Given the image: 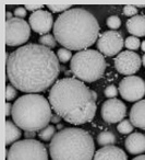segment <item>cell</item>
<instances>
[{
  "instance_id": "1",
  "label": "cell",
  "mask_w": 145,
  "mask_h": 160,
  "mask_svg": "<svg viewBox=\"0 0 145 160\" xmlns=\"http://www.w3.org/2000/svg\"><path fill=\"white\" fill-rule=\"evenodd\" d=\"M7 76L12 86L26 93H37L56 82L59 59L48 47L27 44L7 54Z\"/></svg>"
},
{
  "instance_id": "2",
  "label": "cell",
  "mask_w": 145,
  "mask_h": 160,
  "mask_svg": "<svg viewBox=\"0 0 145 160\" xmlns=\"http://www.w3.org/2000/svg\"><path fill=\"white\" fill-rule=\"evenodd\" d=\"M48 99L56 114L73 125L91 122L96 113L92 90L77 78L67 77L56 81Z\"/></svg>"
},
{
  "instance_id": "3",
  "label": "cell",
  "mask_w": 145,
  "mask_h": 160,
  "mask_svg": "<svg viewBox=\"0 0 145 160\" xmlns=\"http://www.w3.org/2000/svg\"><path fill=\"white\" fill-rule=\"evenodd\" d=\"M101 27L97 19L83 8H71L62 12L54 24V36L64 48L84 51L98 38Z\"/></svg>"
},
{
  "instance_id": "4",
  "label": "cell",
  "mask_w": 145,
  "mask_h": 160,
  "mask_svg": "<svg viewBox=\"0 0 145 160\" xmlns=\"http://www.w3.org/2000/svg\"><path fill=\"white\" fill-rule=\"evenodd\" d=\"M94 151L95 144L91 134L77 127L56 133L49 145L53 160H92Z\"/></svg>"
},
{
  "instance_id": "5",
  "label": "cell",
  "mask_w": 145,
  "mask_h": 160,
  "mask_svg": "<svg viewBox=\"0 0 145 160\" xmlns=\"http://www.w3.org/2000/svg\"><path fill=\"white\" fill-rule=\"evenodd\" d=\"M12 118L25 132L42 131L51 121V105L44 96L29 93L16 100L12 105Z\"/></svg>"
},
{
  "instance_id": "6",
  "label": "cell",
  "mask_w": 145,
  "mask_h": 160,
  "mask_svg": "<svg viewBox=\"0 0 145 160\" xmlns=\"http://www.w3.org/2000/svg\"><path fill=\"white\" fill-rule=\"evenodd\" d=\"M107 62L101 53L95 49H84L74 54L70 68L73 75L81 81L94 82L103 77Z\"/></svg>"
},
{
  "instance_id": "7",
  "label": "cell",
  "mask_w": 145,
  "mask_h": 160,
  "mask_svg": "<svg viewBox=\"0 0 145 160\" xmlns=\"http://www.w3.org/2000/svg\"><path fill=\"white\" fill-rule=\"evenodd\" d=\"M7 160H48V152L43 142L25 138L12 144L7 153Z\"/></svg>"
},
{
  "instance_id": "8",
  "label": "cell",
  "mask_w": 145,
  "mask_h": 160,
  "mask_svg": "<svg viewBox=\"0 0 145 160\" xmlns=\"http://www.w3.org/2000/svg\"><path fill=\"white\" fill-rule=\"evenodd\" d=\"M31 36V27L25 20L12 18L6 21V44L8 46H20L26 43Z\"/></svg>"
},
{
  "instance_id": "9",
  "label": "cell",
  "mask_w": 145,
  "mask_h": 160,
  "mask_svg": "<svg viewBox=\"0 0 145 160\" xmlns=\"http://www.w3.org/2000/svg\"><path fill=\"white\" fill-rule=\"evenodd\" d=\"M119 93L129 102L140 101L145 96V81L138 76H128L119 83Z\"/></svg>"
},
{
  "instance_id": "10",
  "label": "cell",
  "mask_w": 145,
  "mask_h": 160,
  "mask_svg": "<svg viewBox=\"0 0 145 160\" xmlns=\"http://www.w3.org/2000/svg\"><path fill=\"white\" fill-rule=\"evenodd\" d=\"M123 46H124V42L121 33L112 30L104 32L97 40V48L99 53L106 56L117 55L120 53Z\"/></svg>"
},
{
  "instance_id": "11",
  "label": "cell",
  "mask_w": 145,
  "mask_h": 160,
  "mask_svg": "<svg viewBox=\"0 0 145 160\" xmlns=\"http://www.w3.org/2000/svg\"><path fill=\"white\" fill-rule=\"evenodd\" d=\"M115 67L121 75L132 76L140 69L142 59L136 53L132 51H124L115 57Z\"/></svg>"
},
{
  "instance_id": "12",
  "label": "cell",
  "mask_w": 145,
  "mask_h": 160,
  "mask_svg": "<svg viewBox=\"0 0 145 160\" xmlns=\"http://www.w3.org/2000/svg\"><path fill=\"white\" fill-rule=\"evenodd\" d=\"M101 118L107 123H120L127 114V107L118 99H109L101 105Z\"/></svg>"
},
{
  "instance_id": "13",
  "label": "cell",
  "mask_w": 145,
  "mask_h": 160,
  "mask_svg": "<svg viewBox=\"0 0 145 160\" xmlns=\"http://www.w3.org/2000/svg\"><path fill=\"white\" fill-rule=\"evenodd\" d=\"M54 18L49 11L42 9L36 12H33L30 17V27L34 32L38 34H48V32L53 29Z\"/></svg>"
},
{
  "instance_id": "14",
  "label": "cell",
  "mask_w": 145,
  "mask_h": 160,
  "mask_svg": "<svg viewBox=\"0 0 145 160\" xmlns=\"http://www.w3.org/2000/svg\"><path fill=\"white\" fill-rule=\"evenodd\" d=\"M93 160H128V157L122 149L111 145L98 149Z\"/></svg>"
},
{
  "instance_id": "15",
  "label": "cell",
  "mask_w": 145,
  "mask_h": 160,
  "mask_svg": "<svg viewBox=\"0 0 145 160\" xmlns=\"http://www.w3.org/2000/svg\"><path fill=\"white\" fill-rule=\"evenodd\" d=\"M125 148L132 155H140L145 151V135L133 133L125 139Z\"/></svg>"
},
{
  "instance_id": "16",
  "label": "cell",
  "mask_w": 145,
  "mask_h": 160,
  "mask_svg": "<svg viewBox=\"0 0 145 160\" xmlns=\"http://www.w3.org/2000/svg\"><path fill=\"white\" fill-rule=\"evenodd\" d=\"M130 121L133 126L145 131V100H140L131 108Z\"/></svg>"
},
{
  "instance_id": "17",
  "label": "cell",
  "mask_w": 145,
  "mask_h": 160,
  "mask_svg": "<svg viewBox=\"0 0 145 160\" xmlns=\"http://www.w3.org/2000/svg\"><path fill=\"white\" fill-rule=\"evenodd\" d=\"M127 29L132 36H145V17L136 14L127 21Z\"/></svg>"
},
{
  "instance_id": "18",
  "label": "cell",
  "mask_w": 145,
  "mask_h": 160,
  "mask_svg": "<svg viewBox=\"0 0 145 160\" xmlns=\"http://www.w3.org/2000/svg\"><path fill=\"white\" fill-rule=\"evenodd\" d=\"M22 133L20 131V127L11 121H6V145L9 146L14 144L18 142V139H20Z\"/></svg>"
},
{
  "instance_id": "19",
  "label": "cell",
  "mask_w": 145,
  "mask_h": 160,
  "mask_svg": "<svg viewBox=\"0 0 145 160\" xmlns=\"http://www.w3.org/2000/svg\"><path fill=\"white\" fill-rule=\"evenodd\" d=\"M116 136L111 132H103L97 136V144L101 146H111L116 142Z\"/></svg>"
},
{
  "instance_id": "20",
  "label": "cell",
  "mask_w": 145,
  "mask_h": 160,
  "mask_svg": "<svg viewBox=\"0 0 145 160\" xmlns=\"http://www.w3.org/2000/svg\"><path fill=\"white\" fill-rule=\"evenodd\" d=\"M56 135V128L53 125H48L38 133V137L44 142H48V140L53 139L54 136Z\"/></svg>"
},
{
  "instance_id": "21",
  "label": "cell",
  "mask_w": 145,
  "mask_h": 160,
  "mask_svg": "<svg viewBox=\"0 0 145 160\" xmlns=\"http://www.w3.org/2000/svg\"><path fill=\"white\" fill-rule=\"evenodd\" d=\"M56 38L51 34H45L42 35V38H40V43L45 47L48 48H54L56 46Z\"/></svg>"
},
{
  "instance_id": "22",
  "label": "cell",
  "mask_w": 145,
  "mask_h": 160,
  "mask_svg": "<svg viewBox=\"0 0 145 160\" xmlns=\"http://www.w3.org/2000/svg\"><path fill=\"white\" fill-rule=\"evenodd\" d=\"M117 129L121 134H130L133 131V124L131 123V121L123 120L119 123V125L117 126Z\"/></svg>"
},
{
  "instance_id": "23",
  "label": "cell",
  "mask_w": 145,
  "mask_h": 160,
  "mask_svg": "<svg viewBox=\"0 0 145 160\" xmlns=\"http://www.w3.org/2000/svg\"><path fill=\"white\" fill-rule=\"evenodd\" d=\"M124 46L127 47L129 51H135L141 46L140 40L136 36H129L127 40L124 41Z\"/></svg>"
},
{
  "instance_id": "24",
  "label": "cell",
  "mask_w": 145,
  "mask_h": 160,
  "mask_svg": "<svg viewBox=\"0 0 145 160\" xmlns=\"http://www.w3.org/2000/svg\"><path fill=\"white\" fill-rule=\"evenodd\" d=\"M57 57L59 59V62H68L70 59H72V54H71V51L70 49H67L64 47L62 48H59L57 52Z\"/></svg>"
},
{
  "instance_id": "25",
  "label": "cell",
  "mask_w": 145,
  "mask_h": 160,
  "mask_svg": "<svg viewBox=\"0 0 145 160\" xmlns=\"http://www.w3.org/2000/svg\"><path fill=\"white\" fill-rule=\"evenodd\" d=\"M106 23H107L108 28L112 29V31H115L116 29H119V28H120L121 20L117 16H111V17H109V18L107 19Z\"/></svg>"
},
{
  "instance_id": "26",
  "label": "cell",
  "mask_w": 145,
  "mask_h": 160,
  "mask_svg": "<svg viewBox=\"0 0 145 160\" xmlns=\"http://www.w3.org/2000/svg\"><path fill=\"white\" fill-rule=\"evenodd\" d=\"M16 88L14 87V86H11V85H8L7 87H6V100H7V102H9V101L13 100V99H16Z\"/></svg>"
},
{
  "instance_id": "27",
  "label": "cell",
  "mask_w": 145,
  "mask_h": 160,
  "mask_svg": "<svg viewBox=\"0 0 145 160\" xmlns=\"http://www.w3.org/2000/svg\"><path fill=\"white\" fill-rule=\"evenodd\" d=\"M47 8L53 12H61V11L66 12L71 9V6L70 5H48Z\"/></svg>"
},
{
  "instance_id": "28",
  "label": "cell",
  "mask_w": 145,
  "mask_h": 160,
  "mask_svg": "<svg viewBox=\"0 0 145 160\" xmlns=\"http://www.w3.org/2000/svg\"><path fill=\"white\" fill-rule=\"evenodd\" d=\"M123 13L127 17H135L138 13V8L135 6H131V5H127L123 7Z\"/></svg>"
},
{
  "instance_id": "29",
  "label": "cell",
  "mask_w": 145,
  "mask_h": 160,
  "mask_svg": "<svg viewBox=\"0 0 145 160\" xmlns=\"http://www.w3.org/2000/svg\"><path fill=\"white\" fill-rule=\"evenodd\" d=\"M117 94H118V89H117L114 85L108 86V87L105 89V96L107 97V98L114 99V98H116V97H117Z\"/></svg>"
},
{
  "instance_id": "30",
  "label": "cell",
  "mask_w": 145,
  "mask_h": 160,
  "mask_svg": "<svg viewBox=\"0 0 145 160\" xmlns=\"http://www.w3.org/2000/svg\"><path fill=\"white\" fill-rule=\"evenodd\" d=\"M14 14H16V18L23 19L26 16V9H25L24 7H18L14 10Z\"/></svg>"
},
{
  "instance_id": "31",
  "label": "cell",
  "mask_w": 145,
  "mask_h": 160,
  "mask_svg": "<svg viewBox=\"0 0 145 160\" xmlns=\"http://www.w3.org/2000/svg\"><path fill=\"white\" fill-rule=\"evenodd\" d=\"M43 8H44V6L42 5H26V7H25V9L29 10V11H38V10H42Z\"/></svg>"
},
{
  "instance_id": "32",
  "label": "cell",
  "mask_w": 145,
  "mask_h": 160,
  "mask_svg": "<svg viewBox=\"0 0 145 160\" xmlns=\"http://www.w3.org/2000/svg\"><path fill=\"white\" fill-rule=\"evenodd\" d=\"M10 114H12V105L7 102L6 103V116H9Z\"/></svg>"
},
{
  "instance_id": "33",
  "label": "cell",
  "mask_w": 145,
  "mask_h": 160,
  "mask_svg": "<svg viewBox=\"0 0 145 160\" xmlns=\"http://www.w3.org/2000/svg\"><path fill=\"white\" fill-rule=\"evenodd\" d=\"M60 120H61V118H60L58 114H54V115L51 116V122L53 123H59Z\"/></svg>"
},
{
  "instance_id": "34",
  "label": "cell",
  "mask_w": 145,
  "mask_h": 160,
  "mask_svg": "<svg viewBox=\"0 0 145 160\" xmlns=\"http://www.w3.org/2000/svg\"><path fill=\"white\" fill-rule=\"evenodd\" d=\"M35 132H25V138H32L35 135Z\"/></svg>"
},
{
  "instance_id": "35",
  "label": "cell",
  "mask_w": 145,
  "mask_h": 160,
  "mask_svg": "<svg viewBox=\"0 0 145 160\" xmlns=\"http://www.w3.org/2000/svg\"><path fill=\"white\" fill-rule=\"evenodd\" d=\"M132 160H145V155H140V156H138V157H135L134 159H132Z\"/></svg>"
},
{
  "instance_id": "36",
  "label": "cell",
  "mask_w": 145,
  "mask_h": 160,
  "mask_svg": "<svg viewBox=\"0 0 145 160\" xmlns=\"http://www.w3.org/2000/svg\"><path fill=\"white\" fill-rule=\"evenodd\" d=\"M141 49H142L143 52H145V41H143V42L141 43Z\"/></svg>"
},
{
  "instance_id": "37",
  "label": "cell",
  "mask_w": 145,
  "mask_h": 160,
  "mask_svg": "<svg viewBox=\"0 0 145 160\" xmlns=\"http://www.w3.org/2000/svg\"><path fill=\"white\" fill-rule=\"evenodd\" d=\"M6 16H7V20H10V19H12V14L10 13V12H7V13H6Z\"/></svg>"
},
{
  "instance_id": "38",
  "label": "cell",
  "mask_w": 145,
  "mask_h": 160,
  "mask_svg": "<svg viewBox=\"0 0 145 160\" xmlns=\"http://www.w3.org/2000/svg\"><path fill=\"white\" fill-rule=\"evenodd\" d=\"M92 94H93V98H94V100L96 101V100H97V93H96L95 91H93V90H92Z\"/></svg>"
},
{
  "instance_id": "39",
  "label": "cell",
  "mask_w": 145,
  "mask_h": 160,
  "mask_svg": "<svg viewBox=\"0 0 145 160\" xmlns=\"http://www.w3.org/2000/svg\"><path fill=\"white\" fill-rule=\"evenodd\" d=\"M57 128H58V129H60V131H62V128H63V125H62V124H58Z\"/></svg>"
},
{
  "instance_id": "40",
  "label": "cell",
  "mask_w": 145,
  "mask_h": 160,
  "mask_svg": "<svg viewBox=\"0 0 145 160\" xmlns=\"http://www.w3.org/2000/svg\"><path fill=\"white\" fill-rule=\"evenodd\" d=\"M142 64H143V66L145 67V55H143V57H142Z\"/></svg>"
}]
</instances>
